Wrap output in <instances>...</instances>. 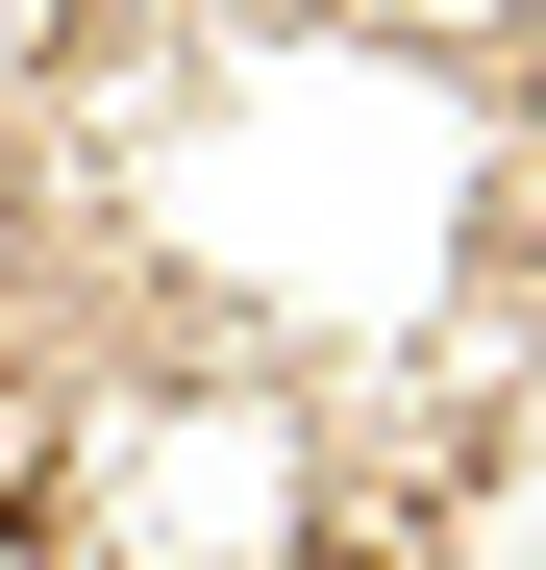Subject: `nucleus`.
<instances>
[]
</instances>
